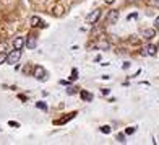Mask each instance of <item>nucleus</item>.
<instances>
[{
  "instance_id": "f257e3e1",
  "label": "nucleus",
  "mask_w": 159,
  "mask_h": 145,
  "mask_svg": "<svg viewBox=\"0 0 159 145\" xmlns=\"http://www.w3.org/2000/svg\"><path fill=\"white\" fill-rule=\"evenodd\" d=\"M20 59H21V49H15V51H11V52L7 56V64L15 65V64H18Z\"/></svg>"
},
{
  "instance_id": "f03ea898",
  "label": "nucleus",
  "mask_w": 159,
  "mask_h": 145,
  "mask_svg": "<svg viewBox=\"0 0 159 145\" xmlns=\"http://www.w3.org/2000/svg\"><path fill=\"white\" fill-rule=\"evenodd\" d=\"M106 20H107V23H115V21L119 20V10H111L109 13L106 15Z\"/></svg>"
},
{
  "instance_id": "7ed1b4c3",
  "label": "nucleus",
  "mask_w": 159,
  "mask_h": 145,
  "mask_svg": "<svg viewBox=\"0 0 159 145\" xmlns=\"http://www.w3.org/2000/svg\"><path fill=\"white\" fill-rule=\"evenodd\" d=\"M143 54H144V56H156V54H157V47L153 46V44H148L146 47H144Z\"/></svg>"
},
{
  "instance_id": "20e7f679",
  "label": "nucleus",
  "mask_w": 159,
  "mask_h": 145,
  "mask_svg": "<svg viewBox=\"0 0 159 145\" xmlns=\"http://www.w3.org/2000/svg\"><path fill=\"white\" fill-rule=\"evenodd\" d=\"M99 17H101V10H94V13H91V15H88L86 21H88V23H96Z\"/></svg>"
},
{
  "instance_id": "39448f33",
  "label": "nucleus",
  "mask_w": 159,
  "mask_h": 145,
  "mask_svg": "<svg viewBox=\"0 0 159 145\" xmlns=\"http://www.w3.org/2000/svg\"><path fill=\"white\" fill-rule=\"evenodd\" d=\"M34 77L38 78V80H41V78H46V70L38 65V67L34 69Z\"/></svg>"
},
{
  "instance_id": "423d86ee",
  "label": "nucleus",
  "mask_w": 159,
  "mask_h": 145,
  "mask_svg": "<svg viewBox=\"0 0 159 145\" xmlns=\"http://www.w3.org/2000/svg\"><path fill=\"white\" fill-rule=\"evenodd\" d=\"M26 46H28V49H36V46H38V39H36V36H30V38L26 39Z\"/></svg>"
},
{
  "instance_id": "0eeeda50",
  "label": "nucleus",
  "mask_w": 159,
  "mask_h": 145,
  "mask_svg": "<svg viewBox=\"0 0 159 145\" xmlns=\"http://www.w3.org/2000/svg\"><path fill=\"white\" fill-rule=\"evenodd\" d=\"M25 44H26V41L23 38H16L15 41H13V47H15V49H21Z\"/></svg>"
},
{
  "instance_id": "6e6552de",
  "label": "nucleus",
  "mask_w": 159,
  "mask_h": 145,
  "mask_svg": "<svg viewBox=\"0 0 159 145\" xmlns=\"http://www.w3.org/2000/svg\"><path fill=\"white\" fill-rule=\"evenodd\" d=\"M80 98H81L83 101H93V95H91V93L89 91H80Z\"/></svg>"
},
{
  "instance_id": "1a4fd4ad",
  "label": "nucleus",
  "mask_w": 159,
  "mask_h": 145,
  "mask_svg": "<svg viewBox=\"0 0 159 145\" xmlns=\"http://www.w3.org/2000/svg\"><path fill=\"white\" fill-rule=\"evenodd\" d=\"M31 26H44V23H42V20L39 17H31Z\"/></svg>"
},
{
  "instance_id": "9d476101",
  "label": "nucleus",
  "mask_w": 159,
  "mask_h": 145,
  "mask_svg": "<svg viewBox=\"0 0 159 145\" xmlns=\"http://www.w3.org/2000/svg\"><path fill=\"white\" fill-rule=\"evenodd\" d=\"M143 36H144L146 39L154 38V30H153V28H149V30H144V31H143Z\"/></svg>"
},
{
  "instance_id": "9b49d317",
  "label": "nucleus",
  "mask_w": 159,
  "mask_h": 145,
  "mask_svg": "<svg viewBox=\"0 0 159 145\" xmlns=\"http://www.w3.org/2000/svg\"><path fill=\"white\" fill-rule=\"evenodd\" d=\"M36 106H38L39 109H42V111H47V106H46V103H42V101H39V103H36Z\"/></svg>"
},
{
  "instance_id": "f8f14e48",
  "label": "nucleus",
  "mask_w": 159,
  "mask_h": 145,
  "mask_svg": "<svg viewBox=\"0 0 159 145\" xmlns=\"http://www.w3.org/2000/svg\"><path fill=\"white\" fill-rule=\"evenodd\" d=\"M101 132H102V134H111V127L109 126H102V127H101Z\"/></svg>"
},
{
  "instance_id": "ddd939ff",
  "label": "nucleus",
  "mask_w": 159,
  "mask_h": 145,
  "mask_svg": "<svg viewBox=\"0 0 159 145\" xmlns=\"http://www.w3.org/2000/svg\"><path fill=\"white\" fill-rule=\"evenodd\" d=\"M117 140L120 143H125V134H117Z\"/></svg>"
},
{
  "instance_id": "4468645a",
  "label": "nucleus",
  "mask_w": 159,
  "mask_h": 145,
  "mask_svg": "<svg viewBox=\"0 0 159 145\" xmlns=\"http://www.w3.org/2000/svg\"><path fill=\"white\" fill-rule=\"evenodd\" d=\"M96 47H101V49H107V47H109V42H99V44H96Z\"/></svg>"
},
{
  "instance_id": "2eb2a0df",
  "label": "nucleus",
  "mask_w": 159,
  "mask_h": 145,
  "mask_svg": "<svg viewBox=\"0 0 159 145\" xmlns=\"http://www.w3.org/2000/svg\"><path fill=\"white\" fill-rule=\"evenodd\" d=\"M3 62H7V54H3V51H2V52H0V65Z\"/></svg>"
},
{
  "instance_id": "dca6fc26",
  "label": "nucleus",
  "mask_w": 159,
  "mask_h": 145,
  "mask_svg": "<svg viewBox=\"0 0 159 145\" xmlns=\"http://www.w3.org/2000/svg\"><path fill=\"white\" fill-rule=\"evenodd\" d=\"M135 130H136L135 127H128V129L125 130V135H130V134H135Z\"/></svg>"
},
{
  "instance_id": "f3484780",
  "label": "nucleus",
  "mask_w": 159,
  "mask_h": 145,
  "mask_svg": "<svg viewBox=\"0 0 159 145\" xmlns=\"http://www.w3.org/2000/svg\"><path fill=\"white\" fill-rule=\"evenodd\" d=\"M71 74H73V75H71V80H76V78H78V72H76V69H73V72H71Z\"/></svg>"
},
{
  "instance_id": "a211bd4d",
  "label": "nucleus",
  "mask_w": 159,
  "mask_h": 145,
  "mask_svg": "<svg viewBox=\"0 0 159 145\" xmlns=\"http://www.w3.org/2000/svg\"><path fill=\"white\" fill-rule=\"evenodd\" d=\"M8 124H10L11 127H20V124H18V122H15V121H10Z\"/></svg>"
},
{
  "instance_id": "6ab92c4d",
  "label": "nucleus",
  "mask_w": 159,
  "mask_h": 145,
  "mask_svg": "<svg viewBox=\"0 0 159 145\" xmlns=\"http://www.w3.org/2000/svg\"><path fill=\"white\" fill-rule=\"evenodd\" d=\"M154 26H156V28H159V17H157V18H156V21H154Z\"/></svg>"
},
{
  "instance_id": "aec40b11",
  "label": "nucleus",
  "mask_w": 159,
  "mask_h": 145,
  "mask_svg": "<svg viewBox=\"0 0 159 145\" xmlns=\"http://www.w3.org/2000/svg\"><path fill=\"white\" fill-rule=\"evenodd\" d=\"M132 18H133V20L136 18V13H133V15H128V20H132Z\"/></svg>"
},
{
  "instance_id": "412c9836",
  "label": "nucleus",
  "mask_w": 159,
  "mask_h": 145,
  "mask_svg": "<svg viewBox=\"0 0 159 145\" xmlns=\"http://www.w3.org/2000/svg\"><path fill=\"white\" fill-rule=\"evenodd\" d=\"M104 2H106V3H114L115 0H104Z\"/></svg>"
},
{
  "instance_id": "4be33fe9",
  "label": "nucleus",
  "mask_w": 159,
  "mask_h": 145,
  "mask_svg": "<svg viewBox=\"0 0 159 145\" xmlns=\"http://www.w3.org/2000/svg\"><path fill=\"white\" fill-rule=\"evenodd\" d=\"M130 2H136V0H130Z\"/></svg>"
}]
</instances>
